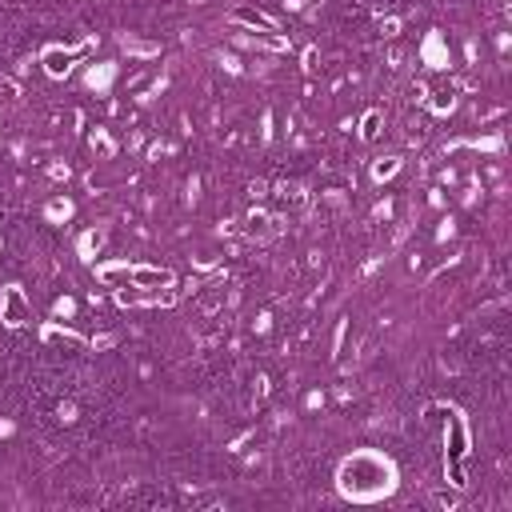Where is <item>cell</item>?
Segmentation results:
<instances>
[{"mask_svg":"<svg viewBox=\"0 0 512 512\" xmlns=\"http://www.w3.org/2000/svg\"><path fill=\"white\" fill-rule=\"evenodd\" d=\"M400 488V468L380 448H352L336 464V492L352 504H380Z\"/></svg>","mask_w":512,"mask_h":512,"instance_id":"1","label":"cell"},{"mask_svg":"<svg viewBox=\"0 0 512 512\" xmlns=\"http://www.w3.org/2000/svg\"><path fill=\"white\" fill-rule=\"evenodd\" d=\"M432 420L444 424V468H448V480L456 488H464V456H468V424L460 416V408L452 404H432L428 408Z\"/></svg>","mask_w":512,"mask_h":512,"instance_id":"2","label":"cell"}]
</instances>
